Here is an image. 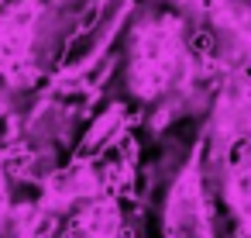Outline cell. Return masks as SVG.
Returning a JSON list of instances; mask_svg holds the SVG:
<instances>
[{
	"instance_id": "cell-1",
	"label": "cell",
	"mask_w": 251,
	"mask_h": 238,
	"mask_svg": "<svg viewBox=\"0 0 251 238\" xmlns=\"http://www.w3.org/2000/svg\"><path fill=\"white\" fill-rule=\"evenodd\" d=\"M165 238H213L196 173H182L169 193L165 207Z\"/></svg>"
}]
</instances>
